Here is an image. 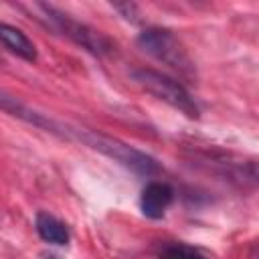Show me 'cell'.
Returning <instances> with one entry per match:
<instances>
[{
  "mask_svg": "<svg viewBox=\"0 0 259 259\" xmlns=\"http://www.w3.org/2000/svg\"><path fill=\"white\" fill-rule=\"evenodd\" d=\"M172 200H174V190H172L170 184L150 182L142 190L140 208H142L144 217H148V219H162L166 208L172 204Z\"/></svg>",
  "mask_w": 259,
  "mask_h": 259,
  "instance_id": "8992f818",
  "label": "cell"
},
{
  "mask_svg": "<svg viewBox=\"0 0 259 259\" xmlns=\"http://www.w3.org/2000/svg\"><path fill=\"white\" fill-rule=\"evenodd\" d=\"M132 77L150 95H154L160 101L168 103L170 107L178 109L186 117H192V119L198 117V105H196L194 97L176 79H172L160 71H154V69H136L132 73Z\"/></svg>",
  "mask_w": 259,
  "mask_h": 259,
  "instance_id": "277c9868",
  "label": "cell"
},
{
  "mask_svg": "<svg viewBox=\"0 0 259 259\" xmlns=\"http://www.w3.org/2000/svg\"><path fill=\"white\" fill-rule=\"evenodd\" d=\"M138 47L154 57L156 61L164 63L172 71H176L184 79L194 77V63L184 49V45L176 38L172 30L166 28H146L138 36Z\"/></svg>",
  "mask_w": 259,
  "mask_h": 259,
  "instance_id": "7a4b0ae2",
  "label": "cell"
},
{
  "mask_svg": "<svg viewBox=\"0 0 259 259\" xmlns=\"http://www.w3.org/2000/svg\"><path fill=\"white\" fill-rule=\"evenodd\" d=\"M71 140L73 142H79V144H85V146L101 152L103 156L115 160L123 168L134 170L138 174L152 176V174H156L160 170L158 162L150 154H146V152H142V150H138V148H134V146H130V144H125V142H121L117 138H111L107 134L85 130V127H75L73 125Z\"/></svg>",
  "mask_w": 259,
  "mask_h": 259,
  "instance_id": "6da1fadb",
  "label": "cell"
},
{
  "mask_svg": "<svg viewBox=\"0 0 259 259\" xmlns=\"http://www.w3.org/2000/svg\"><path fill=\"white\" fill-rule=\"evenodd\" d=\"M0 109L4 113H8V115L20 119V121H26V123H30L34 127L45 130V132H51V134H55L59 138H65L67 136V123L55 121L53 117H49V115L32 109L30 105H26L24 101H20L18 97L10 95L4 89H0Z\"/></svg>",
  "mask_w": 259,
  "mask_h": 259,
  "instance_id": "5b68a950",
  "label": "cell"
},
{
  "mask_svg": "<svg viewBox=\"0 0 259 259\" xmlns=\"http://www.w3.org/2000/svg\"><path fill=\"white\" fill-rule=\"evenodd\" d=\"M160 259H208L198 249L184 243H170L160 251Z\"/></svg>",
  "mask_w": 259,
  "mask_h": 259,
  "instance_id": "9c48e42d",
  "label": "cell"
},
{
  "mask_svg": "<svg viewBox=\"0 0 259 259\" xmlns=\"http://www.w3.org/2000/svg\"><path fill=\"white\" fill-rule=\"evenodd\" d=\"M34 227L38 237L51 245H67L71 239L67 225L49 212H38L34 219Z\"/></svg>",
  "mask_w": 259,
  "mask_h": 259,
  "instance_id": "ba28073f",
  "label": "cell"
},
{
  "mask_svg": "<svg viewBox=\"0 0 259 259\" xmlns=\"http://www.w3.org/2000/svg\"><path fill=\"white\" fill-rule=\"evenodd\" d=\"M0 42L14 55H18L24 61H36V47L34 42L16 26L0 20Z\"/></svg>",
  "mask_w": 259,
  "mask_h": 259,
  "instance_id": "52a82bcc",
  "label": "cell"
},
{
  "mask_svg": "<svg viewBox=\"0 0 259 259\" xmlns=\"http://www.w3.org/2000/svg\"><path fill=\"white\" fill-rule=\"evenodd\" d=\"M38 8L42 10L47 22H49L55 30H59L63 36L71 38L75 45H79V47L85 49L87 53H91V55H95V57H105V55H109V53L113 51L111 38L105 36L103 32L91 28L89 24L79 22V20H75L73 16H69V14H65V12L57 10V8H53V6H49V4H38Z\"/></svg>",
  "mask_w": 259,
  "mask_h": 259,
  "instance_id": "3957f363",
  "label": "cell"
}]
</instances>
